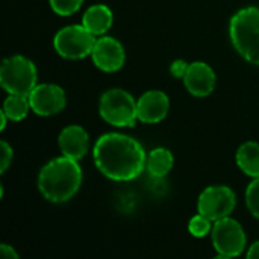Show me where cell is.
<instances>
[{"label": "cell", "instance_id": "6da1fadb", "mask_svg": "<svg viewBox=\"0 0 259 259\" xmlns=\"http://www.w3.org/2000/svg\"><path fill=\"white\" fill-rule=\"evenodd\" d=\"M93 156L99 171L117 182L138 178L147 161L143 146L135 138L115 132L105 134L97 140Z\"/></svg>", "mask_w": 259, "mask_h": 259}, {"label": "cell", "instance_id": "8992f818", "mask_svg": "<svg viewBox=\"0 0 259 259\" xmlns=\"http://www.w3.org/2000/svg\"><path fill=\"white\" fill-rule=\"evenodd\" d=\"M96 41V35L83 24H70L55 35L53 47L56 53L65 59H82L91 56Z\"/></svg>", "mask_w": 259, "mask_h": 259}, {"label": "cell", "instance_id": "7a4b0ae2", "mask_svg": "<svg viewBox=\"0 0 259 259\" xmlns=\"http://www.w3.org/2000/svg\"><path fill=\"white\" fill-rule=\"evenodd\" d=\"M82 168L76 159L59 156L49 161L38 175V188L42 197L52 203L70 200L80 188Z\"/></svg>", "mask_w": 259, "mask_h": 259}, {"label": "cell", "instance_id": "9a60e30c", "mask_svg": "<svg viewBox=\"0 0 259 259\" xmlns=\"http://www.w3.org/2000/svg\"><path fill=\"white\" fill-rule=\"evenodd\" d=\"M237 165L249 178H259V144L247 141L237 150Z\"/></svg>", "mask_w": 259, "mask_h": 259}, {"label": "cell", "instance_id": "52a82bcc", "mask_svg": "<svg viewBox=\"0 0 259 259\" xmlns=\"http://www.w3.org/2000/svg\"><path fill=\"white\" fill-rule=\"evenodd\" d=\"M211 237L219 258H237L246 249V232L231 215L214 222Z\"/></svg>", "mask_w": 259, "mask_h": 259}, {"label": "cell", "instance_id": "5b68a950", "mask_svg": "<svg viewBox=\"0 0 259 259\" xmlns=\"http://www.w3.org/2000/svg\"><path fill=\"white\" fill-rule=\"evenodd\" d=\"M38 71L35 64L21 56L14 55L6 58L0 67V85L8 94L29 96L36 87Z\"/></svg>", "mask_w": 259, "mask_h": 259}, {"label": "cell", "instance_id": "9c48e42d", "mask_svg": "<svg viewBox=\"0 0 259 259\" xmlns=\"http://www.w3.org/2000/svg\"><path fill=\"white\" fill-rule=\"evenodd\" d=\"M30 108L36 115L50 117L61 112L67 105L65 91L55 83H39L29 94Z\"/></svg>", "mask_w": 259, "mask_h": 259}, {"label": "cell", "instance_id": "5bb4252c", "mask_svg": "<svg viewBox=\"0 0 259 259\" xmlns=\"http://www.w3.org/2000/svg\"><path fill=\"white\" fill-rule=\"evenodd\" d=\"M112 21H114L112 11L102 3L90 6L82 17V24L96 36L105 35L111 29Z\"/></svg>", "mask_w": 259, "mask_h": 259}, {"label": "cell", "instance_id": "44dd1931", "mask_svg": "<svg viewBox=\"0 0 259 259\" xmlns=\"http://www.w3.org/2000/svg\"><path fill=\"white\" fill-rule=\"evenodd\" d=\"M0 150H2V162H0V171L5 173L8 170V167L11 165L12 162V158H14V150L12 147L6 143V141H2L0 143Z\"/></svg>", "mask_w": 259, "mask_h": 259}, {"label": "cell", "instance_id": "7c38bea8", "mask_svg": "<svg viewBox=\"0 0 259 259\" xmlns=\"http://www.w3.org/2000/svg\"><path fill=\"white\" fill-rule=\"evenodd\" d=\"M215 73L214 70L202 61H196L190 64L185 76H184V85L187 91L196 97H206L209 96L215 88Z\"/></svg>", "mask_w": 259, "mask_h": 259}, {"label": "cell", "instance_id": "277c9868", "mask_svg": "<svg viewBox=\"0 0 259 259\" xmlns=\"http://www.w3.org/2000/svg\"><path fill=\"white\" fill-rule=\"evenodd\" d=\"M99 114L111 126L132 127L138 120L137 100L126 90H108L100 97Z\"/></svg>", "mask_w": 259, "mask_h": 259}, {"label": "cell", "instance_id": "30bf717a", "mask_svg": "<svg viewBox=\"0 0 259 259\" xmlns=\"http://www.w3.org/2000/svg\"><path fill=\"white\" fill-rule=\"evenodd\" d=\"M94 65L106 73L118 71L126 61L124 47L112 36H100L91 52Z\"/></svg>", "mask_w": 259, "mask_h": 259}, {"label": "cell", "instance_id": "ac0fdd59", "mask_svg": "<svg viewBox=\"0 0 259 259\" xmlns=\"http://www.w3.org/2000/svg\"><path fill=\"white\" fill-rule=\"evenodd\" d=\"M212 222L209 220V219H206L205 215H202V214H197V215H194L191 220H190V223H188V231H190V234L193 235V237H196V238H203V237H206L211 231H212V225H211Z\"/></svg>", "mask_w": 259, "mask_h": 259}, {"label": "cell", "instance_id": "e0dca14e", "mask_svg": "<svg viewBox=\"0 0 259 259\" xmlns=\"http://www.w3.org/2000/svg\"><path fill=\"white\" fill-rule=\"evenodd\" d=\"M9 120L12 121H21L27 117V112L32 111L29 96H21V94H9L6 100L3 102V109H2Z\"/></svg>", "mask_w": 259, "mask_h": 259}, {"label": "cell", "instance_id": "d4e9b609", "mask_svg": "<svg viewBox=\"0 0 259 259\" xmlns=\"http://www.w3.org/2000/svg\"><path fill=\"white\" fill-rule=\"evenodd\" d=\"M0 117H2V126H0V131H5V127H6V123H8V120H9V118H8V115H6L3 111L0 112Z\"/></svg>", "mask_w": 259, "mask_h": 259}, {"label": "cell", "instance_id": "cb8c5ba5", "mask_svg": "<svg viewBox=\"0 0 259 259\" xmlns=\"http://www.w3.org/2000/svg\"><path fill=\"white\" fill-rule=\"evenodd\" d=\"M247 258L249 259H259V241H256L255 244H252L249 247V252H247Z\"/></svg>", "mask_w": 259, "mask_h": 259}, {"label": "cell", "instance_id": "3957f363", "mask_svg": "<svg viewBox=\"0 0 259 259\" xmlns=\"http://www.w3.org/2000/svg\"><path fill=\"white\" fill-rule=\"evenodd\" d=\"M229 35L235 50L247 62L259 65V8L240 9L231 18Z\"/></svg>", "mask_w": 259, "mask_h": 259}, {"label": "cell", "instance_id": "8fae6325", "mask_svg": "<svg viewBox=\"0 0 259 259\" xmlns=\"http://www.w3.org/2000/svg\"><path fill=\"white\" fill-rule=\"evenodd\" d=\"M138 120L147 124L162 121L170 111V99L165 93L150 90L137 100Z\"/></svg>", "mask_w": 259, "mask_h": 259}, {"label": "cell", "instance_id": "7402d4cb", "mask_svg": "<svg viewBox=\"0 0 259 259\" xmlns=\"http://www.w3.org/2000/svg\"><path fill=\"white\" fill-rule=\"evenodd\" d=\"M188 67H190V64L185 62L184 59H176V61H173L171 65H170V73H171V76L176 77V79H184V76H185Z\"/></svg>", "mask_w": 259, "mask_h": 259}, {"label": "cell", "instance_id": "603a6c76", "mask_svg": "<svg viewBox=\"0 0 259 259\" xmlns=\"http://www.w3.org/2000/svg\"><path fill=\"white\" fill-rule=\"evenodd\" d=\"M0 253H2V256L5 259H18V253L9 244H2L0 246Z\"/></svg>", "mask_w": 259, "mask_h": 259}, {"label": "cell", "instance_id": "2e32d148", "mask_svg": "<svg viewBox=\"0 0 259 259\" xmlns=\"http://www.w3.org/2000/svg\"><path fill=\"white\" fill-rule=\"evenodd\" d=\"M173 164H175L173 153L164 147H158L147 155L146 170L153 178H164L173 168Z\"/></svg>", "mask_w": 259, "mask_h": 259}, {"label": "cell", "instance_id": "4fadbf2b", "mask_svg": "<svg viewBox=\"0 0 259 259\" xmlns=\"http://www.w3.org/2000/svg\"><path fill=\"white\" fill-rule=\"evenodd\" d=\"M58 144H59V149L64 156L79 161L88 152L90 137H88V132L82 126L70 124L61 131Z\"/></svg>", "mask_w": 259, "mask_h": 259}, {"label": "cell", "instance_id": "ffe728a7", "mask_svg": "<svg viewBox=\"0 0 259 259\" xmlns=\"http://www.w3.org/2000/svg\"><path fill=\"white\" fill-rule=\"evenodd\" d=\"M246 205L250 214L259 219V178H255L246 190Z\"/></svg>", "mask_w": 259, "mask_h": 259}, {"label": "cell", "instance_id": "ba28073f", "mask_svg": "<svg viewBox=\"0 0 259 259\" xmlns=\"http://www.w3.org/2000/svg\"><path fill=\"white\" fill-rule=\"evenodd\" d=\"M237 206L235 193L226 185H212L205 188L197 200L199 214L209 219L212 223L229 217Z\"/></svg>", "mask_w": 259, "mask_h": 259}, {"label": "cell", "instance_id": "d6986e66", "mask_svg": "<svg viewBox=\"0 0 259 259\" xmlns=\"http://www.w3.org/2000/svg\"><path fill=\"white\" fill-rule=\"evenodd\" d=\"M49 2H50L53 12L61 17H67V15L77 12L83 3V0H49Z\"/></svg>", "mask_w": 259, "mask_h": 259}]
</instances>
